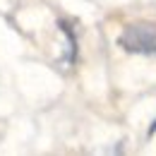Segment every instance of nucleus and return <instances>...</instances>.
<instances>
[{
	"instance_id": "f257e3e1",
	"label": "nucleus",
	"mask_w": 156,
	"mask_h": 156,
	"mask_svg": "<svg viewBox=\"0 0 156 156\" xmlns=\"http://www.w3.org/2000/svg\"><path fill=\"white\" fill-rule=\"evenodd\" d=\"M120 48L137 55L156 58V27L154 24H130L120 34Z\"/></svg>"
},
{
	"instance_id": "f03ea898",
	"label": "nucleus",
	"mask_w": 156,
	"mask_h": 156,
	"mask_svg": "<svg viewBox=\"0 0 156 156\" xmlns=\"http://www.w3.org/2000/svg\"><path fill=\"white\" fill-rule=\"evenodd\" d=\"M154 135H156V115L151 120V127H149V137H154Z\"/></svg>"
}]
</instances>
